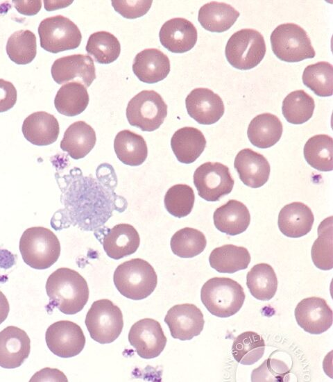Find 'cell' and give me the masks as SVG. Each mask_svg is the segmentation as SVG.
<instances>
[{
    "instance_id": "1",
    "label": "cell",
    "mask_w": 333,
    "mask_h": 382,
    "mask_svg": "<svg viewBox=\"0 0 333 382\" xmlns=\"http://www.w3.org/2000/svg\"><path fill=\"white\" fill-rule=\"evenodd\" d=\"M80 182L83 190L78 185L81 196L76 197L73 219H76L75 224L84 231L98 229L112 216L114 208L118 210L116 201H113L112 197L119 196L113 195L114 192L111 189L106 190L92 178L82 176Z\"/></svg>"
},
{
    "instance_id": "2",
    "label": "cell",
    "mask_w": 333,
    "mask_h": 382,
    "mask_svg": "<svg viewBox=\"0 0 333 382\" xmlns=\"http://www.w3.org/2000/svg\"><path fill=\"white\" fill-rule=\"evenodd\" d=\"M46 292L47 308H57L66 315H74L84 308L89 299L86 280L76 271L61 267L48 277Z\"/></svg>"
},
{
    "instance_id": "3",
    "label": "cell",
    "mask_w": 333,
    "mask_h": 382,
    "mask_svg": "<svg viewBox=\"0 0 333 382\" xmlns=\"http://www.w3.org/2000/svg\"><path fill=\"white\" fill-rule=\"evenodd\" d=\"M113 281L121 294L133 300H141L154 291L157 276L148 262L142 258H133L117 266Z\"/></svg>"
},
{
    "instance_id": "4",
    "label": "cell",
    "mask_w": 333,
    "mask_h": 382,
    "mask_svg": "<svg viewBox=\"0 0 333 382\" xmlns=\"http://www.w3.org/2000/svg\"><path fill=\"white\" fill-rule=\"evenodd\" d=\"M200 299L207 310L219 317H228L242 307L245 293L242 286L227 277H214L201 288Z\"/></svg>"
},
{
    "instance_id": "5",
    "label": "cell",
    "mask_w": 333,
    "mask_h": 382,
    "mask_svg": "<svg viewBox=\"0 0 333 382\" xmlns=\"http://www.w3.org/2000/svg\"><path fill=\"white\" fill-rule=\"evenodd\" d=\"M19 251L26 265L35 269H45L58 260L60 244L57 236L49 229L34 226L22 233Z\"/></svg>"
},
{
    "instance_id": "6",
    "label": "cell",
    "mask_w": 333,
    "mask_h": 382,
    "mask_svg": "<svg viewBox=\"0 0 333 382\" xmlns=\"http://www.w3.org/2000/svg\"><path fill=\"white\" fill-rule=\"evenodd\" d=\"M271 43L274 54L285 62H300L316 55L307 32L293 23L278 26L271 33Z\"/></svg>"
},
{
    "instance_id": "7",
    "label": "cell",
    "mask_w": 333,
    "mask_h": 382,
    "mask_svg": "<svg viewBox=\"0 0 333 382\" xmlns=\"http://www.w3.org/2000/svg\"><path fill=\"white\" fill-rule=\"evenodd\" d=\"M263 35L252 28L241 29L229 38L225 49L228 63L234 68L248 70L256 67L266 53Z\"/></svg>"
},
{
    "instance_id": "8",
    "label": "cell",
    "mask_w": 333,
    "mask_h": 382,
    "mask_svg": "<svg viewBox=\"0 0 333 382\" xmlns=\"http://www.w3.org/2000/svg\"><path fill=\"white\" fill-rule=\"evenodd\" d=\"M85 323L91 338L100 344L114 342L123 327V314L120 308L109 299L95 301L89 309Z\"/></svg>"
},
{
    "instance_id": "9",
    "label": "cell",
    "mask_w": 333,
    "mask_h": 382,
    "mask_svg": "<svg viewBox=\"0 0 333 382\" xmlns=\"http://www.w3.org/2000/svg\"><path fill=\"white\" fill-rule=\"evenodd\" d=\"M167 116V105L154 90H143L133 97L126 108V117L133 126L143 131L157 129Z\"/></svg>"
},
{
    "instance_id": "10",
    "label": "cell",
    "mask_w": 333,
    "mask_h": 382,
    "mask_svg": "<svg viewBox=\"0 0 333 382\" xmlns=\"http://www.w3.org/2000/svg\"><path fill=\"white\" fill-rule=\"evenodd\" d=\"M38 34L41 47L53 53L76 49L82 40L78 26L60 15L44 19L39 24Z\"/></svg>"
},
{
    "instance_id": "11",
    "label": "cell",
    "mask_w": 333,
    "mask_h": 382,
    "mask_svg": "<svg viewBox=\"0 0 333 382\" xmlns=\"http://www.w3.org/2000/svg\"><path fill=\"white\" fill-rule=\"evenodd\" d=\"M194 183L202 199L207 201H217L231 192L234 181L226 165L207 162L195 170Z\"/></svg>"
},
{
    "instance_id": "12",
    "label": "cell",
    "mask_w": 333,
    "mask_h": 382,
    "mask_svg": "<svg viewBox=\"0 0 333 382\" xmlns=\"http://www.w3.org/2000/svg\"><path fill=\"white\" fill-rule=\"evenodd\" d=\"M45 340L53 354L64 358L77 356L85 344L82 329L68 320H60L51 324L46 329Z\"/></svg>"
},
{
    "instance_id": "13",
    "label": "cell",
    "mask_w": 333,
    "mask_h": 382,
    "mask_svg": "<svg viewBox=\"0 0 333 382\" xmlns=\"http://www.w3.org/2000/svg\"><path fill=\"white\" fill-rule=\"evenodd\" d=\"M128 341L139 356L144 359H151L157 357L162 352L167 340L157 321L144 318L131 326L128 333Z\"/></svg>"
},
{
    "instance_id": "14",
    "label": "cell",
    "mask_w": 333,
    "mask_h": 382,
    "mask_svg": "<svg viewBox=\"0 0 333 382\" xmlns=\"http://www.w3.org/2000/svg\"><path fill=\"white\" fill-rule=\"evenodd\" d=\"M53 79L58 84L79 82L89 87L96 78L94 60L88 55L74 54L56 59L51 69Z\"/></svg>"
},
{
    "instance_id": "15",
    "label": "cell",
    "mask_w": 333,
    "mask_h": 382,
    "mask_svg": "<svg viewBox=\"0 0 333 382\" xmlns=\"http://www.w3.org/2000/svg\"><path fill=\"white\" fill-rule=\"evenodd\" d=\"M164 322L173 338L185 341L200 335L205 320L203 314L196 306L182 304L175 305L168 310Z\"/></svg>"
},
{
    "instance_id": "16",
    "label": "cell",
    "mask_w": 333,
    "mask_h": 382,
    "mask_svg": "<svg viewBox=\"0 0 333 382\" xmlns=\"http://www.w3.org/2000/svg\"><path fill=\"white\" fill-rule=\"evenodd\" d=\"M298 324L306 332L318 335L327 331L332 324V310L321 297L303 299L295 308Z\"/></svg>"
},
{
    "instance_id": "17",
    "label": "cell",
    "mask_w": 333,
    "mask_h": 382,
    "mask_svg": "<svg viewBox=\"0 0 333 382\" xmlns=\"http://www.w3.org/2000/svg\"><path fill=\"white\" fill-rule=\"evenodd\" d=\"M185 106L189 115L200 124L205 125L218 122L225 111L221 98L205 88L191 90L185 99Z\"/></svg>"
},
{
    "instance_id": "18",
    "label": "cell",
    "mask_w": 333,
    "mask_h": 382,
    "mask_svg": "<svg viewBox=\"0 0 333 382\" xmlns=\"http://www.w3.org/2000/svg\"><path fill=\"white\" fill-rule=\"evenodd\" d=\"M31 351V340L24 330L8 326L0 332V367L14 369L21 366Z\"/></svg>"
},
{
    "instance_id": "19",
    "label": "cell",
    "mask_w": 333,
    "mask_h": 382,
    "mask_svg": "<svg viewBox=\"0 0 333 382\" xmlns=\"http://www.w3.org/2000/svg\"><path fill=\"white\" fill-rule=\"evenodd\" d=\"M159 38L162 45L173 53H185L191 50L197 42L198 33L194 25L189 20L176 17L162 26Z\"/></svg>"
},
{
    "instance_id": "20",
    "label": "cell",
    "mask_w": 333,
    "mask_h": 382,
    "mask_svg": "<svg viewBox=\"0 0 333 382\" xmlns=\"http://www.w3.org/2000/svg\"><path fill=\"white\" fill-rule=\"evenodd\" d=\"M234 166L244 185L252 188L264 185L268 180L271 167L266 158L251 149H241L237 154Z\"/></svg>"
},
{
    "instance_id": "21",
    "label": "cell",
    "mask_w": 333,
    "mask_h": 382,
    "mask_svg": "<svg viewBox=\"0 0 333 382\" xmlns=\"http://www.w3.org/2000/svg\"><path fill=\"white\" fill-rule=\"evenodd\" d=\"M140 244L138 232L130 224H119L107 229L103 234L102 244L110 258L119 260L136 252Z\"/></svg>"
},
{
    "instance_id": "22",
    "label": "cell",
    "mask_w": 333,
    "mask_h": 382,
    "mask_svg": "<svg viewBox=\"0 0 333 382\" xmlns=\"http://www.w3.org/2000/svg\"><path fill=\"white\" fill-rule=\"evenodd\" d=\"M133 71L139 81L155 83L165 78L170 72V61L158 49H146L138 53L133 60Z\"/></svg>"
},
{
    "instance_id": "23",
    "label": "cell",
    "mask_w": 333,
    "mask_h": 382,
    "mask_svg": "<svg viewBox=\"0 0 333 382\" xmlns=\"http://www.w3.org/2000/svg\"><path fill=\"white\" fill-rule=\"evenodd\" d=\"M22 131L24 138L33 144L46 146L57 140L60 126L53 115L38 111L31 114L24 119Z\"/></svg>"
},
{
    "instance_id": "24",
    "label": "cell",
    "mask_w": 333,
    "mask_h": 382,
    "mask_svg": "<svg viewBox=\"0 0 333 382\" xmlns=\"http://www.w3.org/2000/svg\"><path fill=\"white\" fill-rule=\"evenodd\" d=\"M314 217L311 209L301 202L285 205L280 211L278 224L285 236L297 238L307 235L312 229Z\"/></svg>"
},
{
    "instance_id": "25",
    "label": "cell",
    "mask_w": 333,
    "mask_h": 382,
    "mask_svg": "<svg viewBox=\"0 0 333 382\" xmlns=\"http://www.w3.org/2000/svg\"><path fill=\"white\" fill-rule=\"evenodd\" d=\"M214 224L221 232L237 235L244 232L250 222L248 209L241 201L230 199L216 208L213 215Z\"/></svg>"
},
{
    "instance_id": "26",
    "label": "cell",
    "mask_w": 333,
    "mask_h": 382,
    "mask_svg": "<svg viewBox=\"0 0 333 382\" xmlns=\"http://www.w3.org/2000/svg\"><path fill=\"white\" fill-rule=\"evenodd\" d=\"M171 147L179 162L190 164L203 152L206 147V140L198 128L185 126L173 133L171 139Z\"/></svg>"
},
{
    "instance_id": "27",
    "label": "cell",
    "mask_w": 333,
    "mask_h": 382,
    "mask_svg": "<svg viewBox=\"0 0 333 382\" xmlns=\"http://www.w3.org/2000/svg\"><path fill=\"white\" fill-rule=\"evenodd\" d=\"M96 141L93 128L84 121L71 124L65 131L60 142V148L71 158L80 159L94 148Z\"/></svg>"
},
{
    "instance_id": "28",
    "label": "cell",
    "mask_w": 333,
    "mask_h": 382,
    "mask_svg": "<svg viewBox=\"0 0 333 382\" xmlns=\"http://www.w3.org/2000/svg\"><path fill=\"white\" fill-rule=\"evenodd\" d=\"M282 131V124L277 116L271 113H262L251 120L247 135L252 144L266 149L280 140Z\"/></svg>"
},
{
    "instance_id": "29",
    "label": "cell",
    "mask_w": 333,
    "mask_h": 382,
    "mask_svg": "<svg viewBox=\"0 0 333 382\" xmlns=\"http://www.w3.org/2000/svg\"><path fill=\"white\" fill-rule=\"evenodd\" d=\"M239 16V13L230 4L211 1L199 9L198 20L205 30L222 33L230 28Z\"/></svg>"
},
{
    "instance_id": "30",
    "label": "cell",
    "mask_w": 333,
    "mask_h": 382,
    "mask_svg": "<svg viewBox=\"0 0 333 382\" xmlns=\"http://www.w3.org/2000/svg\"><path fill=\"white\" fill-rule=\"evenodd\" d=\"M117 158L125 165L138 166L146 159L148 148L144 138L129 130L119 131L114 140Z\"/></svg>"
},
{
    "instance_id": "31",
    "label": "cell",
    "mask_w": 333,
    "mask_h": 382,
    "mask_svg": "<svg viewBox=\"0 0 333 382\" xmlns=\"http://www.w3.org/2000/svg\"><path fill=\"white\" fill-rule=\"evenodd\" d=\"M209 262L218 272L232 274L248 267L250 255L246 248L229 244L214 249Z\"/></svg>"
},
{
    "instance_id": "32",
    "label": "cell",
    "mask_w": 333,
    "mask_h": 382,
    "mask_svg": "<svg viewBox=\"0 0 333 382\" xmlns=\"http://www.w3.org/2000/svg\"><path fill=\"white\" fill-rule=\"evenodd\" d=\"M89 94L85 85L79 82L63 84L57 92L54 105L62 115L73 117L82 113L89 103Z\"/></svg>"
},
{
    "instance_id": "33",
    "label": "cell",
    "mask_w": 333,
    "mask_h": 382,
    "mask_svg": "<svg viewBox=\"0 0 333 382\" xmlns=\"http://www.w3.org/2000/svg\"><path fill=\"white\" fill-rule=\"evenodd\" d=\"M246 285L255 299L268 301L275 294L278 279L273 268L267 263L254 265L246 275Z\"/></svg>"
},
{
    "instance_id": "34",
    "label": "cell",
    "mask_w": 333,
    "mask_h": 382,
    "mask_svg": "<svg viewBox=\"0 0 333 382\" xmlns=\"http://www.w3.org/2000/svg\"><path fill=\"white\" fill-rule=\"evenodd\" d=\"M304 156L307 163L321 172L333 169V139L325 134L310 138L305 144Z\"/></svg>"
},
{
    "instance_id": "35",
    "label": "cell",
    "mask_w": 333,
    "mask_h": 382,
    "mask_svg": "<svg viewBox=\"0 0 333 382\" xmlns=\"http://www.w3.org/2000/svg\"><path fill=\"white\" fill-rule=\"evenodd\" d=\"M265 346L261 335L253 331H246L234 339L232 345V354L239 363L250 365L263 356Z\"/></svg>"
},
{
    "instance_id": "36",
    "label": "cell",
    "mask_w": 333,
    "mask_h": 382,
    "mask_svg": "<svg viewBox=\"0 0 333 382\" xmlns=\"http://www.w3.org/2000/svg\"><path fill=\"white\" fill-rule=\"evenodd\" d=\"M315 108L314 99L303 90L289 93L282 102V114L286 120L293 124H302L313 115Z\"/></svg>"
},
{
    "instance_id": "37",
    "label": "cell",
    "mask_w": 333,
    "mask_h": 382,
    "mask_svg": "<svg viewBox=\"0 0 333 382\" xmlns=\"http://www.w3.org/2000/svg\"><path fill=\"white\" fill-rule=\"evenodd\" d=\"M332 229V217L330 216L319 224L318 236L311 249L314 265L322 270H330L333 267Z\"/></svg>"
},
{
    "instance_id": "38",
    "label": "cell",
    "mask_w": 333,
    "mask_h": 382,
    "mask_svg": "<svg viewBox=\"0 0 333 382\" xmlns=\"http://www.w3.org/2000/svg\"><path fill=\"white\" fill-rule=\"evenodd\" d=\"M86 51L101 64H109L119 56L121 45L118 39L107 31H97L88 38Z\"/></svg>"
},
{
    "instance_id": "39",
    "label": "cell",
    "mask_w": 333,
    "mask_h": 382,
    "mask_svg": "<svg viewBox=\"0 0 333 382\" xmlns=\"http://www.w3.org/2000/svg\"><path fill=\"white\" fill-rule=\"evenodd\" d=\"M170 245L175 255L188 258L202 253L207 245V240L201 231L196 229L185 227L173 235Z\"/></svg>"
},
{
    "instance_id": "40",
    "label": "cell",
    "mask_w": 333,
    "mask_h": 382,
    "mask_svg": "<svg viewBox=\"0 0 333 382\" xmlns=\"http://www.w3.org/2000/svg\"><path fill=\"white\" fill-rule=\"evenodd\" d=\"M6 49L8 56L15 63L28 64L37 53L35 35L29 30L15 31L8 39Z\"/></svg>"
},
{
    "instance_id": "41",
    "label": "cell",
    "mask_w": 333,
    "mask_h": 382,
    "mask_svg": "<svg viewBox=\"0 0 333 382\" xmlns=\"http://www.w3.org/2000/svg\"><path fill=\"white\" fill-rule=\"evenodd\" d=\"M303 83L319 97H330L333 93V67L326 61L309 65L303 71Z\"/></svg>"
},
{
    "instance_id": "42",
    "label": "cell",
    "mask_w": 333,
    "mask_h": 382,
    "mask_svg": "<svg viewBox=\"0 0 333 382\" xmlns=\"http://www.w3.org/2000/svg\"><path fill=\"white\" fill-rule=\"evenodd\" d=\"M195 200L193 189L186 184H176L166 192L164 204L166 210L173 216L181 218L192 210Z\"/></svg>"
},
{
    "instance_id": "43",
    "label": "cell",
    "mask_w": 333,
    "mask_h": 382,
    "mask_svg": "<svg viewBox=\"0 0 333 382\" xmlns=\"http://www.w3.org/2000/svg\"><path fill=\"white\" fill-rule=\"evenodd\" d=\"M289 374V367L283 361L268 358L259 367L253 371L251 381L253 382L287 381Z\"/></svg>"
},
{
    "instance_id": "44",
    "label": "cell",
    "mask_w": 333,
    "mask_h": 382,
    "mask_svg": "<svg viewBox=\"0 0 333 382\" xmlns=\"http://www.w3.org/2000/svg\"><path fill=\"white\" fill-rule=\"evenodd\" d=\"M153 1L112 0L115 11L126 19H135L144 15L149 10Z\"/></svg>"
},
{
    "instance_id": "45",
    "label": "cell",
    "mask_w": 333,
    "mask_h": 382,
    "mask_svg": "<svg viewBox=\"0 0 333 382\" xmlns=\"http://www.w3.org/2000/svg\"><path fill=\"white\" fill-rule=\"evenodd\" d=\"M17 90L9 81L0 78V113L11 109L16 103Z\"/></svg>"
},
{
    "instance_id": "46",
    "label": "cell",
    "mask_w": 333,
    "mask_h": 382,
    "mask_svg": "<svg viewBox=\"0 0 333 382\" xmlns=\"http://www.w3.org/2000/svg\"><path fill=\"white\" fill-rule=\"evenodd\" d=\"M15 8L24 15H36L41 9V1H12Z\"/></svg>"
},
{
    "instance_id": "47",
    "label": "cell",
    "mask_w": 333,
    "mask_h": 382,
    "mask_svg": "<svg viewBox=\"0 0 333 382\" xmlns=\"http://www.w3.org/2000/svg\"><path fill=\"white\" fill-rule=\"evenodd\" d=\"M10 305L6 295L0 290V324L7 318Z\"/></svg>"
}]
</instances>
